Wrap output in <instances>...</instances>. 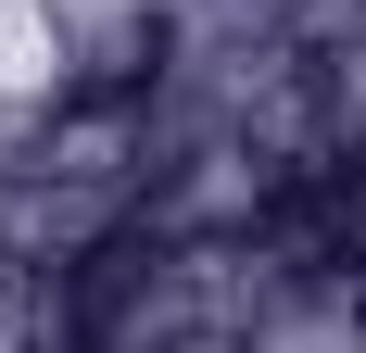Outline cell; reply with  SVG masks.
Here are the masks:
<instances>
[{
	"label": "cell",
	"instance_id": "obj_2",
	"mask_svg": "<svg viewBox=\"0 0 366 353\" xmlns=\"http://www.w3.org/2000/svg\"><path fill=\"white\" fill-rule=\"evenodd\" d=\"M253 353H366V278L354 265H291L253 316Z\"/></svg>",
	"mask_w": 366,
	"mask_h": 353
},
{
	"label": "cell",
	"instance_id": "obj_1",
	"mask_svg": "<svg viewBox=\"0 0 366 353\" xmlns=\"http://www.w3.org/2000/svg\"><path fill=\"white\" fill-rule=\"evenodd\" d=\"M89 89V26L76 0H0V126H38Z\"/></svg>",
	"mask_w": 366,
	"mask_h": 353
}]
</instances>
